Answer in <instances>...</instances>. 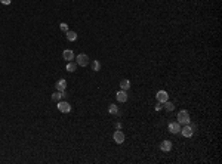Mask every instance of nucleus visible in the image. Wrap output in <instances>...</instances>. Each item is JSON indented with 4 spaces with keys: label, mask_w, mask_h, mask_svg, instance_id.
Wrapping results in <instances>:
<instances>
[{
    "label": "nucleus",
    "mask_w": 222,
    "mask_h": 164,
    "mask_svg": "<svg viewBox=\"0 0 222 164\" xmlns=\"http://www.w3.org/2000/svg\"><path fill=\"white\" fill-rule=\"evenodd\" d=\"M179 124H191V120H189V113L187 109H181L178 113V120H176Z\"/></svg>",
    "instance_id": "nucleus-1"
},
{
    "label": "nucleus",
    "mask_w": 222,
    "mask_h": 164,
    "mask_svg": "<svg viewBox=\"0 0 222 164\" xmlns=\"http://www.w3.org/2000/svg\"><path fill=\"white\" fill-rule=\"evenodd\" d=\"M194 127L191 126V124H184V127L181 129V133H182V136L184 138H191L193 135H194Z\"/></svg>",
    "instance_id": "nucleus-2"
},
{
    "label": "nucleus",
    "mask_w": 222,
    "mask_h": 164,
    "mask_svg": "<svg viewBox=\"0 0 222 164\" xmlns=\"http://www.w3.org/2000/svg\"><path fill=\"white\" fill-rule=\"evenodd\" d=\"M76 62H77V65H80V67H86V65H89V56L86 55V53H80V55H77V58H76Z\"/></svg>",
    "instance_id": "nucleus-3"
},
{
    "label": "nucleus",
    "mask_w": 222,
    "mask_h": 164,
    "mask_svg": "<svg viewBox=\"0 0 222 164\" xmlns=\"http://www.w3.org/2000/svg\"><path fill=\"white\" fill-rule=\"evenodd\" d=\"M58 109L61 113H64V114H68V113H71V105L67 101H59L58 102Z\"/></svg>",
    "instance_id": "nucleus-4"
},
{
    "label": "nucleus",
    "mask_w": 222,
    "mask_h": 164,
    "mask_svg": "<svg viewBox=\"0 0 222 164\" xmlns=\"http://www.w3.org/2000/svg\"><path fill=\"white\" fill-rule=\"evenodd\" d=\"M113 138H114V142H116V143H119V145H120V143H123V142H124V139H126V138H124V133L120 130V129H117V130L114 132Z\"/></svg>",
    "instance_id": "nucleus-5"
},
{
    "label": "nucleus",
    "mask_w": 222,
    "mask_h": 164,
    "mask_svg": "<svg viewBox=\"0 0 222 164\" xmlns=\"http://www.w3.org/2000/svg\"><path fill=\"white\" fill-rule=\"evenodd\" d=\"M155 98H157V101H159V102L164 104L166 101H169V93H167L166 90H159V92H157V95H155Z\"/></svg>",
    "instance_id": "nucleus-6"
},
{
    "label": "nucleus",
    "mask_w": 222,
    "mask_h": 164,
    "mask_svg": "<svg viewBox=\"0 0 222 164\" xmlns=\"http://www.w3.org/2000/svg\"><path fill=\"white\" fill-rule=\"evenodd\" d=\"M167 129H169V132H170V133L176 135V133H179V132H181V124L178 123V121H172V123H169Z\"/></svg>",
    "instance_id": "nucleus-7"
},
{
    "label": "nucleus",
    "mask_w": 222,
    "mask_h": 164,
    "mask_svg": "<svg viewBox=\"0 0 222 164\" xmlns=\"http://www.w3.org/2000/svg\"><path fill=\"white\" fill-rule=\"evenodd\" d=\"M55 87H56V90L58 92H64L65 89H67V80H65V78L58 80V82L55 83Z\"/></svg>",
    "instance_id": "nucleus-8"
},
{
    "label": "nucleus",
    "mask_w": 222,
    "mask_h": 164,
    "mask_svg": "<svg viewBox=\"0 0 222 164\" xmlns=\"http://www.w3.org/2000/svg\"><path fill=\"white\" fill-rule=\"evenodd\" d=\"M160 149H162L163 152H169L172 149V140H169V139L163 140L162 143H160Z\"/></svg>",
    "instance_id": "nucleus-9"
},
{
    "label": "nucleus",
    "mask_w": 222,
    "mask_h": 164,
    "mask_svg": "<svg viewBox=\"0 0 222 164\" xmlns=\"http://www.w3.org/2000/svg\"><path fill=\"white\" fill-rule=\"evenodd\" d=\"M116 99L119 101V102H126L128 101V93L126 90H119L116 93Z\"/></svg>",
    "instance_id": "nucleus-10"
},
{
    "label": "nucleus",
    "mask_w": 222,
    "mask_h": 164,
    "mask_svg": "<svg viewBox=\"0 0 222 164\" xmlns=\"http://www.w3.org/2000/svg\"><path fill=\"white\" fill-rule=\"evenodd\" d=\"M62 58H64V59H65V61H73V59H74V52H73V50H70V49H67V50H64V52H62Z\"/></svg>",
    "instance_id": "nucleus-11"
},
{
    "label": "nucleus",
    "mask_w": 222,
    "mask_h": 164,
    "mask_svg": "<svg viewBox=\"0 0 222 164\" xmlns=\"http://www.w3.org/2000/svg\"><path fill=\"white\" fill-rule=\"evenodd\" d=\"M65 36H67V40H70V41H76L77 40V33L76 31H67L65 33Z\"/></svg>",
    "instance_id": "nucleus-12"
},
{
    "label": "nucleus",
    "mask_w": 222,
    "mask_h": 164,
    "mask_svg": "<svg viewBox=\"0 0 222 164\" xmlns=\"http://www.w3.org/2000/svg\"><path fill=\"white\" fill-rule=\"evenodd\" d=\"M120 87H121V90H128V89H130V82H129L128 78L121 80V82H120Z\"/></svg>",
    "instance_id": "nucleus-13"
},
{
    "label": "nucleus",
    "mask_w": 222,
    "mask_h": 164,
    "mask_svg": "<svg viewBox=\"0 0 222 164\" xmlns=\"http://www.w3.org/2000/svg\"><path fill=\"white\" fill-rule=\"evenodd\" d=\"M77 68V62H73V61H70L68 64H67V71H70V73H74Z\"/></svg>",
    "instance_id": "nucleus-14"
},
{
    "label": "nucleus",
    "mask_w": 222,
    "mask_h": 164,
    "mask_svg": "<svg viewBox=\"0 0 222 164\" xmlns=\"http://www.w3.org/2000/svg\"><path fill=\"white\" fill-rule=\"evenodd\" d=\"M61 99H62V92H55L53 95H52V101H55V102H59Z\"/></svg>",
    "instance_id": "nucleus-15"
},
{
    "label": "nucleus",
    "mask_w": 222,
    "mask_h": 164,
    "mask_svg": "<svg viewBox=\"0 0 222 164\" xmlns=\"http://www.w3.org/2000/svg\"><path fill=\"white\" fill-rule=\"evenodd\" d=\"M108 113H110V114H113V115L119 114V107H117V105H114V104H111L110 108H108Z\"/></svg>",
    "instance_id": "nucleus-16"
},
{
    "label": "nucleus",
    "mask_w": 222,
    "mask_h": 164,
    "mask_svg": "<svg viewBox=\"0 0 222 164\" xmlns=\"http://www.w3.org/2000/svg\"><path fill=\"white\" fill-rule=\"evenodd\" d=\"M163 108H166V111H173V109H175V105H173L172 102H169V101H166V102L163 104Z\"/></svg>",
    "instance_id": "nucleus-17"
},
{
    "label": "nucleus",
    "mask_w": 222,
    "mask_h": 164,
    "mask_svg": "<svg viewBox=\"0 0 222 164\" xmlns=\"http://www.w3.org/2000/svg\"><path fill=\"white\" fill-rule=\"evenodd\" d=\"M90 65H92V70H94V71H99V70H101V62H99V61H92Z\"/></svg>",
    "instance_id": "nucleus-18"
},
{
    "label": "nucleus",
    "mask_w": 222,
    "mask_h": 164,
    "mask_svg": "<svg viewBox=\"0 0 222 164\" xmlns=\"http://www.w3.org/2000/svg\"><path fill=\"white\" fill-rule=\"evenodd\" d=\"M59 28H61V31H64V33H67V31H68V25L65 24V22H61Z\"/></svg>",
    "instance_id": "nucleus-19"
},
{
    "label": "nucleus",
    "mask_w": 222,
    "mask_h": 164,
    "mask_svg": "<svg viewBox=\"0 0 222 164\" xmlns=\"http://www.w3.org/2000/svg\"><path fill=\"white\" fill-rule=\"evenodd\" d=\"M162 108H163V104H162V102H159V104H155V111H160Z\"/></svg>",
    "instance_id": "nucleus-20"
},
{
    "label": "nucleus",
    "mask_w": 222,
    "mask_h": 164,
    "mask_svg": "<svg viewBox=\"0 0 222 164\" xmlns=\"http://www.w3.org/2000/svg\"><path fill=\"white\" fill-rule=\"evenodd\" d=\"M0 3H2V5H10L12 0H0Z\"/></svg>",
    "instance_id": "nucleus-21"
},
{
    "label": "nucleus",
    "mask_w": 222,
    "mask_h": 164,
    "mask_svg": "<svg viewBox=\"0 0 222 164\" xmlns=\"http://www.w3.org/2000/svg\"><path fill=\"white\" fill-rule=\"evenodd\" d=\"M116 129H121V123H116Z\"/></svg>",
    "instance_id": "nucleus-22"
}]
</instances>
